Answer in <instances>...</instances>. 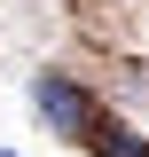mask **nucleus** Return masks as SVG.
<instances>
[{"label":"nucleus","instance_id":"f257e3e1","mask_svg":"<svg viewBox=\"0 0 149 157\" xmlns=\"http://www.w3.org/2000/svg\"><path fill=\"white\" fill-rule=\"evenodd\" d=\"M32 102H39V118H47L63 141H86L94 118H102V110H94V94L78 86V78H63V71H39V78H32Z\"/></svg>","mask_w":149,"mask_h":157},{"label":"nucleus","instance_id":"f03ea898","mask_svg":"<svg viewBox=\"0 0 149 157\" xmlns=\"http://www.w3.org/2000/svg\"><path fill=\"white\" fill-rule=\"evenodd\" d=\"M94 157H149V141L141 134H133V126H110V118H94Z\"/></svg>","mask_w":149,"mask_h":157},{"label":"nucleus","instance_id":"7ed1b4c3","mask_svg":"<svg viewBox=\"0 0 149 157\" xmlns=\"http://www.w3.org/2000/svg\"><path fill=\"white\" fill-rule=\"evenodd\" d=\"M0 157H16V149H0Z\"/></svg>","mask_w":149,"mask_h":157}]
</instances>
